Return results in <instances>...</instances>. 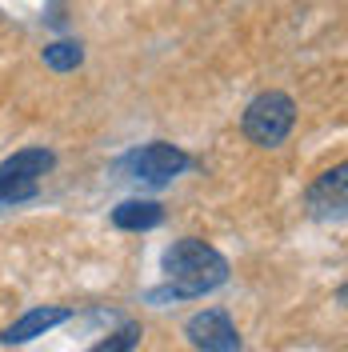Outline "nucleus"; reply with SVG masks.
I'll return each instance as SVG.
<instances>
[{"label": "nucleus", "instance_id": "nucleus-1", "mask_svg": "<svg viewBox=\"0 0 348 352\" xmlns=\"http://www.w3.org/2000/svg\"><path fill=\"white\" fill-rule=\"evenodd\" d=\"M164 276L180 296H204V292H213L228 280V261L213 244L184 236L164 252Z\"/></svg>", "mask_w": 348, "mask_h": 352}, {"label": "nucleus", "instance_id": "nucleus-2", "mask_svg": "<svg viewBox=\"0 0 348 352\" xmlns=\"http://www.w3.org/2000/svg\"><path fill=\"white\" fill-rule=\"evenodd\" d=\"M292 124H296V104H292L288 92H276V88L261 92L244 109V136L252 144H261V148H276L284 136L292 132Z\"/></svg>", "mask_w": 348, "mask_h": 352}, {"label": "nucleus", "instance_id": "nucleus-3", "mask_svg": "<svg viewBox=\"0 0 348 352\" xmlns=\"http://www.w3.org/2000/svg\"><path fill=\"white\" fill-rule=\"evenodd\" d=\"M56 164L48 148H21L0 164V200H24L36 192V180Z\"/></svg>", "mask_w": 348, "mask_h": 352}, {"label": "nucleus", "instance_id": "nucleus-4", "mask_svg": "<svg viewBox=\"0 0 348 352\" xmlns=\"http://www.w3.org/2000/svg\"><path fill=\"white\" fill-rule=\"evenodd\" d=\"M184 336H188L200 352H237L240 349L237 329H232V320H228L220 308H204V312H196L193 320L184 324Z\"/></svg>", "mask_w": 348, "mask_h": 352}, {"label": "nucleus", "instance_id": "nucleus-5", "mask_svg": "<svg viewBox=\"0 0 348 352\" xmlns=\"http://www.w3.org/2000/svg\"><path fill=\"white\" fill-rule=\"evenodd\" d=\"M129 164H132V173H136V180H149V184H168L176 173H184V168H188V153H180L176 144L156 140V144H149V148L132 153Z\"/></svg>", "mask_w": 348, "mask_h": 352}, {"label": "nucleus", "instance_id": "nucleus-6", "mask_svg": "<svg viewBox=\"0 0 348 352\" xmlns=\"http://www.w3.org/2000/svg\"><path fill=\"white\" fill-rule=\"evenodd\" d=\"M345 197H348V168L345 164H336L332 173H325L316 184H312V192H308V208L316 212V217H345Z\"/></svg>", "mask_w": 348, "mask_h": 352}, {"label": "nucleus", "instance_id": "nucleus-7", "mask_svg": "<svg viewBox=\"0 0 348 352\" xmlns=\"http://www.w3.org/2000/svg\"><path fill=\"white\" fill-rule=\"evenodd\" d=\"M68 308H32V312H24L17 324H8V329L0 332V340L4 344H24V340H32V336H44L48 329H56V324H65Z\"/></svg>", "mask_w": 348, "mask_h": 352}, {"label": "nucleus", "instance_id": "nucleus-8", "mask_svg": "<svg viewBox=\"0 0 348 352\" xmlns=\"http://www.w3.org/2000/svg\"><path fill=\"white\" fill-rule=\"evenodd\" d=\"M164 220V208L156 200H124L120 208H112V224L116 228H129V232H144V228H156Z\"/></svg>", "mask_w": 348, "mask_h": 352}, {"label": "nucleus", "instance_id": "nucleus-9", "mask_svg": "<svg viewBox=\"0 0 348 352\" xmlns=\"http://www.w3.org/2000/svg\"><path fill=\"white\" fill-rule=\"evenodd\" d=\"M80 60H85V48L76 41H56L44 48V65L52 68V72H72Z\"/></svg>", "mask_w": 348, "mask_h": 352}, {"label": "nucleus", "instance_id": "nucleus-10", "mask_svg": "<svg viewBox=\"0 0 348 352\" xmlns=\"http://www.w3.org/2000/svg\"><path fill=\"white\" fill-rule=\"evenodd\" d=\"M140 344V324H124V329H116L112 336H105L100 344H92L88 352H132Z\"/></svg>", "mask_w": 348, "mask_h": 352}]
</instances>
